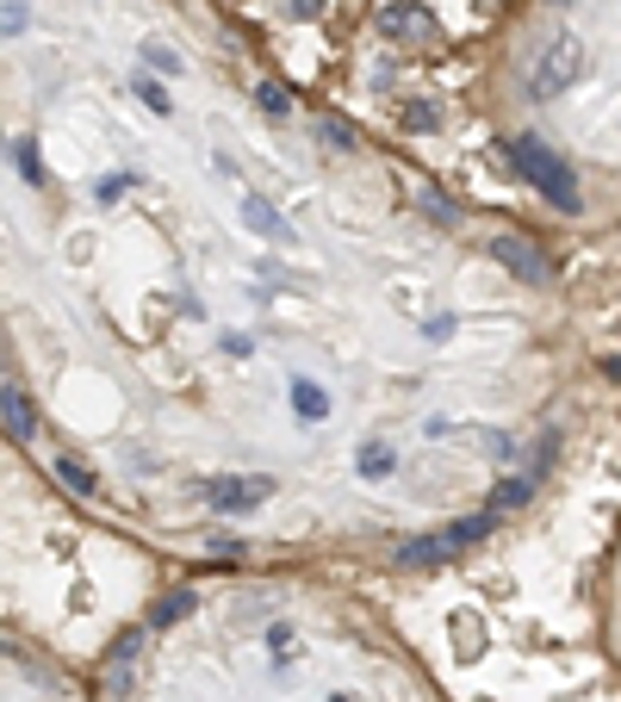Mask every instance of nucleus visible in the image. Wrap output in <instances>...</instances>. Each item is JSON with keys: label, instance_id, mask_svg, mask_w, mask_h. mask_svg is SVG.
Segmentation results:
<instances>
[{"label": "nucleus", "instance_id": "423d86ee", "mask_svg": "<svg viewBox=\"0 0 621 702\" xmlns=\"http://www.w3.org/2000/svg\"><path fill=\"white\" fill-rule=\"evenodd\" d=\"M293 405H298V417H324L329 398H324L317 386H310V379H298V386H293Z\"/></svg>", "mask_w": 621, "mask_h": 702}, {"label": "nucleus", "instance_id": "9d476101", "mask_svg": "<svg viewBox=\"0 0 621 702\" xmlns=\"http://www.w3.org/2000/svg\"><path fill=\"white\" fill-rule=\"evenodd\" d=\"M547 7H566V0H547Z\"/></svg>", "mask_w": 621, "mask_h": 702}, {"label": "nucleus", "instance_id": "1a4fd4ad", "mask_svg": "<svg viewBox=\"0 0 621 702\" xmlns=\"http://www.w3.org/2000/svg\"><path fill=\"white\" fill-rule=\"evenodd\" d=\"M293 13L298 19H317V13H324V0H293Z\"/></svg>", "mask_w": 621, "mask_h": 702}, {"label": "nucleus", "instance_id": "0eeeda50", "mask_svg": "<svg viewBox=\"0 0 621 702\" xmlns=\"http://www.w3.org/2000/svg\"><path fill=\"white\" fill-rule=\"evenodd\" d=\"M360 472H367V479L391 472V448H360Z\"/></svg>", "mask_w": 621, "mask_h": 702}, {"label": "nucleus", "instance_id": "20e7f679", "mask_svg": "<svg viewBox=\"0 0 621 702\" xmlns=\"http://www.w3.org/2000/svg\"><path fill=\"white\" fill-rule=\"evenodd\" d=\"M379 32L386 38H429L435 19L423 13V7H386V13H379Z\"/></svg>", "mask_w": 621, "mask_h": 702}, {"label": "nucleus", "instance_id": "39448f33", "mask_svg": "<svg viewBox=\"0 0 621 702\" xmlns=\"http://www.w3.org/2000/svg\"><path fill=\"white\" fill-rule=\"evenodd\" d=\"M7 436H13V441L31 436V405H26V391H19V386H7Z\"/></svg>", "mask_w": 621, "mask_h": 702}, {"label": "nucleus", "instance_id": "f03ea898", "mask_svg": "<svg viewBox=\"0 0 621 702\" xmlns=\"http://www.w3.org/2000/svg\"><path fill=\"white\" fill-rule=\"evenodd\" d=\"M584 75V44L578 38H553L541 50V63H535V94H559V88H572Z\"/></svg>", "mask_w": 621, "mask_h": 702}, {"label": "nucleus", "instance_id": "6e6552de", "mask_svg": "<svg viewBox=\"0 0 621 702\" xmlns=\"http://www.w3.org/2000/svg\"><path fill=\"white\" fill-rule=\"evenodd\" d=\"M143 57H150V69H174V75H181V57H174L169 44H143Z\"/></svg>", "mask_w": 621, "mask_h": 702}, {"label": "nucleus", "instance_id": "7ed1b4c3", "mask_svg": "<svg viewBox=\"0 0 621 702\" xmlns=\"http://www.w3.org/2000/svg\"><path fill=\"white\" fill-rule=\"evenodd\" d=\"M205 498H212L217 510H255L262 498H274V485H267V479H243V472H231V479H212V485H205Z\"/></svg>", "mask_w": 621, "mask_h": 702}, {"label": "nucleus", "instance_id": "f257e3e1", "mask_svg": "<svg viewBox=\"0 0 621 702\" xmlns=\"http://www.w3.org/2000/svg\"><path fill=\"white\" fill-rule=\"evenodd\" d=\"M510 156H516V169H522V181L541 193L547 205H559V212H578V174L566 169V162L547 150V143L522 138V143H510Z\"/></svg>", "mask_w": 621, "mask_h": 702}]
</instances>
